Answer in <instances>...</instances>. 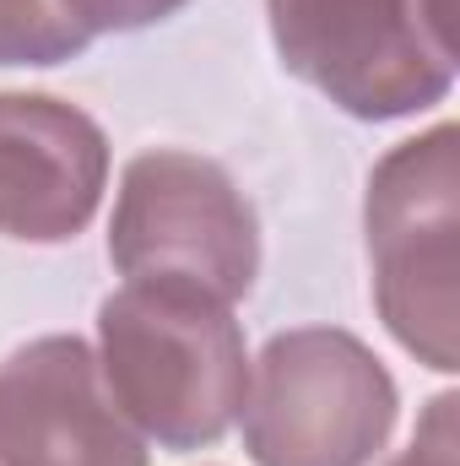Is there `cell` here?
I'll return each instance as SVG.
<instances>
[{
	"instance_id": "obj_5",
	"label": "cell",
	"mask_w": 460,
	"mask_h": 466,
	"mask_svg": "<svg viewBox=\"0 0 460 466\" xmlns=\"http://www.w3.org/2000/svg\"><path fill=\"white\" fill-rule=\"evenodd\" d=\"M109 260L125 282L168 277L238 304L260 277V223L223 163L185 147H152L119 174Z\"/></svg>"
},
{
	"instance_id": "obj_2",
	"label": "cell",
	"mask_w": 460,
	"mask_h": 466,
	"mask_svg": "<svg viewBox=\"0 0 460 466\" xmlns=\"http://www.w3.org/2000/svg\"><path fill=\"white\" fill-rule=\"evenodd\" d=\"M374 304L385 331L434 374L460 369V130L445 119L390 147L363 196Z\"/></svg>"
},
{
	"instance_id": "obj_7",
	"label": "cell",
	"mask_w": 460,
	"mask_h": 466,
	"mask_svg": "<svg viewBox=\"0 0 460 466\" xmlns=\"http://www.w3.org/2000/svg\"><path fill=\"white\" fill-rule=\"evenodd\" d=\"M109 136L55 93H0V233L65 244L104 207Z\"/></svg>"
},
{
	"instance_id": "obj_6",
	"label": "cell",
	"mask_w": 460,
	"mask_h": 466,
	"mask_svg": "<svg viewBox=\"0 0 460 466\" xmlns=\"http://www.w3.org/2000/svg\"><path fill=\"white\" fill-rule=\"evenodd\" d=\"M0 466H152L82 337H38L0 363Z\"/></svg>"
},
{
	"instance_id": "obj_3",
	"label": "cell",
	"mask_w": 460,
	"mask_h": 466,
	"mask_svg": "<svg viewBox=\"0 0 460 466\" xmlns=\"http://www.w3.org/2000/svg\"><path fill=\"white\" fill-rule=\"evenodd\" d=\"M282 66L342 115L385 125L455 87L445 0H265Z\"/></svg>"
},
{
	"instance_id": "obj_8",
	"label": "cell",
	"mask_w": 460,
	"mask_h": 466,
	"mask_svg": "<svg viewBox=\"0 0 460 466\" xmlns=\"http://www.w3.org/2000/svg\"><path fill=\"white\" fill-rule=\"evenodd\" d=\"M185 0H0V66H65L104 33L168 22Z\"/></svg>"
},
{
	"instance_id": "obj_9",
	"label": "cell",
	"mask_w": 460,
	"mask_h": 466,
	"mask_svg": "<svg viewBox=\"0 0 460 466\" xmlns=\"http://www.w3.org/2000/svg\"><path fill=\"white\" fill-rule=\"evenodd\" d=\"M455 396L445 390V396H434L428 401V412H423V423H417V440L395 456V461L385 466H455Z\"/></svg>"
},
{
	"instance_id": "obj_1",
	"label": "cell",
	"mask_w": 460,
	"mask_h": 466,
	"mask_svg": "<svg viewBox=\"0 0 460 466\" xmlns=\"http://www.w3.org/2000/svg\"><path fill=\"white\" fill-rule=\"evenodd\" d=\"M98 374L141 440L185 456L238 423L249 352L233 304L195 282L152 277L98 304Z\"/></svg>"
},
{
	"instance_id": "obj_4",
	"label": "cell",
	"mask_w": 460,
	"mask_h": 466,
	"mask_svg": "<svg viewBox=\"0 0 460 466\" xmlns=\"http://www.w3.org/2000/svg\"><path fill=\"white\" fill-rule=\"evenodd\" d=\"M255 466H374L401 418L390 369L342 326L276 331L244 390Z\"/></svg>"
}]
</instances>
